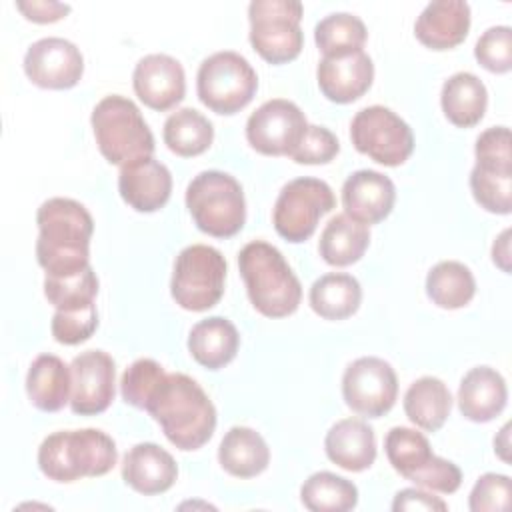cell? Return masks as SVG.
Masks as SVG:
<instances>
[{
    "instance_id": "1",
    "label": "cell",
    "mask_w": 512,
    "mask_h": 512,
    "mask_svg": "<svg viewBox=\"0 0 512 512\" xmlns=\"http://www.w3.org/2000/svg\"><path fill=\"white\" fill-rule=\"evenodd\" d=\"M36 260L46 276H72L90 266L94 220L72 198H48L36 212Z\"/></svg>"
},
{
    "instance_id": "2",
    "label": "cell",
    "mask_w": 512,
    "mask_h": 512,
    "mask_svg": "<svg viewBox=\"0 0 512 512\" xmlns=\"http://www.w3.org/2000/svg\"><path fill=\"white\" fill-rule=\"evenodd\" d=\"M178 450L202 448L216 430V408L202 386L180 372L164 374L144 408Z\"/></svg>"
},
{
    "instance_id": "3",
    "label": "cell",
    "mask_w": 512,
    "mask_h": 512,
    "mask_svg": "<svg viewBox=\"0 0 512 512\" xmlns=\"http://www.w3.org/2000/svg\"><path fill=\"white\" fill-rule=\"evenodd\" d=\"M238 268L252 306L266 318H284L298 310L302 286L282 252L264 242H248L238 254Z\"/></svg>"
},
{
    "instance_id": "4",
    "label": "cell",
    "mask_w": 512,
    "mask_h": 512,
    "mask_svg": "<svg viewBox=\"0 0 512 512\" xmlns=\"http://www.w3.org/2000/svg\"><path fill=\"white\" fill-rule=\"evenodd\" d=\"M118 460L116 442L102 430H60L38 448V468L54 482H76L108 474Z\"/></svg>"
},
{
    "instance_id": "5",
    "label": "cell",
    "mask_w": 512,
    "mask_h": 512,
    "mask_svg": "<svg viewBox=\"0 0 512 512\" xmlns=\"http://www.w3.org/2000/svg\"><path fill=\"white\" fill-rule=\"evenodd\" d=\"M90 124L100 154L116 166L154 154V136L140 108L126 96H104L92 110Z\"/></svg>"
},
{
    "instance_id": "6",
    "label": "cell",
    "mask_w": 512,
    "mask_h": 512,
    "mask_svg": "<svg viewBox=\"0 0 512 512\" xmlns=\"http://www.w3.org/2000/svg\"><path fill=\"white\" fill-rule=\"evenodd\" d=\"M186 208L208 236L230 238L246 222V200L240 182L228 172L204 170L186 188Z\"/></svg>"
},
{
    "instance_id": "7",
    "label": "cell",
    "mask_w": 512,
    "mask_h": 512,
    "mask_svg": "<svg viewBox=\"0 0 512 512\" xmlns=\"http://www.w3.org/2000/svg\"><path fill=\"white\" fill-rule=\"evenodd\" d=\"M384 450L392 468L416 486L454 494L462 484V470L454 462L436 456L428 438L414 428L394 426L384 438Z\"/></svg>"
},
{
    "instance_id": "8",
    "label": "cell",
    "mask_w": 512,
    "mask_h": 512,
    "mask_svg": "<svg viewBox=\"0 0 512 512\" xmlns=\"http://www.w3.org/2000/svg\"><path fill=\"white\" fill-rule=\"evenodd\" d=\"M258 90L252 64L234 50H222L202 60L196 74L200 102L216 114H236L246 108Z\"/></svg>"
},
{
    "instance_id": "9",
    "label": "cell",
    "mask_w": 512,
    "mask_h": 512,
    "mask_svg": "<svg viewBox=\"0 0 512 512\" xmlns=\"http://www.w3.org/2000/svg\"><path fill=\"white\" fill-rule=\"evenodd\" d=\"M304 6L298 0H254L248 6L250 44L270 64L298 58L304 46L300 28Z\"/></svg>"
},
{
    "instance_id": "10",
    "label": "cell",
    "mask_w": 512,
    "mask_h": 512,
    "mask_svg": "<svg viewBox=\"0 0 512 512\" xmlns=\"http://www.w3.org/2000/svg\"><path fill=\"white\" fill-rule=\"evenodd\" d=\"M224 282L226 260L222 252L208 244H192L180 250L174 260L170 294L180 308L204 312L220 302Z\"/></svg>"
},
{
    "instance_id": "11",
    "label": "cell",
    "mask_w": 512,
    "mask_h": 512,
    "mask_svg": "<svg viewBox=\"0 0 512 512\" xmlns=\"http://www.w3.org/2000/svg\"><path fill=\"white\" fill-rule=\"evenodd\" d=\"M336 206L332 188L320 178H294L282 186L274 210L272 222L276 232L292 242L308 240L318 226V220Z\"/></svg>"
},
{
    "instance_id": "12",
    "label": "cell",
    "mask_w": 512,
    "mask_h": 512,
    "mask_svg": "<svg viewBox=\"0 0 512 512\" xmlns=\"http://www.w3.org/2000/svg\"><path fill=\"white\" fill-rule=\"evenodd\" d=\"M350 140L360 154L384 166L404 164L414 150L412 128L380 104L356 112L350 124Z\"/></svg>"
},
{
    "instance_id": "13",
    "label": "cell",
    "mask_w": 512,
    "mask_h": 512,
    "mask_svg": "<svg viewBox=\"0 0 512 512\" xmlns=\"http://www.w3.org/2000/svg\"><path fill=\"white\" fill-rule=\"evenodd\" d=\"M346 406L366 418L388 414L398 396V378L390 362L378 356H362L350 362L342 376Z\"/></svg>"
},
{
    "instance_id": "14",
    "label": "cell",
    "mask_w": 512,
    "mask_h": 512,
    "mask_svg": "<svg viewBox=\"0 0 512 512\" xmlns=\"http://www.w3.org/2000/svg\"><path fill=\"white\" fill-rule=\"evenodd\" d=\"M308 128L304 112L290 100L272 98L246 122L248 144L264 156H290Z\"/></svg>"
},
{
    "instance_id": "15",
    "label": "cell",
    "mask_w": 512,
    "mask_h": 512,
    "mask_svg": "<svg viewBox=\"0 0 512 512\" xmlns=\"http://www.w3.org/2000/svg\"><path fill=\"white\" fill-rule=\"evenodd\" d=\"M70 408L80 416L102 414L114 400L116 364L104 350H86L70 362Z\"/></svg>"
},
{
    "instance_id": "16",
    "label": "cell",
    "mask_w": 512,
    "mask_h": 512,
    "mask_svg": "<svg viewBox=\"0 0 512 512\" xmlns=\"http://www.w3.org/2000/svg\"><path fill=\"white\" fill-rule=\"evenodd\" d=\"M28 80L48 90L74 88L84 74V58L76 44L66 38L48 36L28 46L24 54Z\"/></svg>"
},
{
    "instance_id": "17",
    "label": "cell",
    "mask_w": 512,
    "mask_h": 512,
    "mask_svg": "<svg viewBox=\"0 0 512 512\" xmlns=\"http://www.w3.org/2000/svg\"><path fill=\"white\" fill-rule=\"evenodd\" d=\"M132 86L144 106L166 112L182 102L186 74L182 64L168 54H148L138 60L132 72Z\"/></svg>"
},
{
    "instance_id": "18",
    "label": "cell",
    "mask_w": 512,
    "mask_h": 512,
    "mask_svg": "<svg viewBox=\"0 0 512 512\" xmlns=\"http://www.w3.org/2000/svg\"><path fill=\"white\" fill-rule=\"evenodd\" d=\"M396 202L394 182L376 170H356L342 184L344 214L360 224H378Z\"/></svg>"
},
{
    "instance_id": "19",
    "label": "cell",
    "mask_w": 512,
    "mask_h": 512,
    "mask_svg": "<svg viewBox=\"0 0 512 512\" xmlns=\"http://www.w3.org/2000/svg\"><path fill=\"white\" fill-rule=\"evenodd\" d=\"M316 80L320 92L330 102L350 104L370 90L374 64L364 50L322 58L316 68Z\"/></svg>"
},
{
    "instance_id": "20",
    "label": "cell",
    "mask_w": 512,
    "mask_h": 512,
    "mask_svg": "<svg viewBox=\"0 0 512 512\" xmlns=\"http://www.w3.org/2000/svg\"><path fill=\"white\" fill-rule=\"evenodd\" d=\"M118 192L136 212H156L170 200L172 174L152 156L138 158L120 168Z\"/></svg>"
},
{
    "instance_id": "21",
    "label": "cell",
    "mask_w": 512,
    "mask_h": 512,
    "mask_svg": "<svg viewBox=\"0 0 512 512\" xmlns=\"http://www.w3.org/2000/svg\"><path fill=\"white\" fill-rule=\"evenodd\" d=\"M176 478V460L154 442H140L132 446L122 460V480L138 494H162L174 486Z\"/></svg>"
},
{
    "instance_id": "22",
    "label": "cell",
    "mask_w": 512,
    "mask_h": 512,
    "mask_svg": "<svg viewBox=\"0 0 512 512\" xmlns=\"http://www.w3.org/2000/svg\"><path fill=\"white\" fill-rule=\"evenodd\" d=\"M470 6L464 0L426 4L414 24L418 42L430 50H450L462 44L470 30Z\"/></svg>"
},
{
    "instance_id": "23",
    "label": "cell",
    "mask_w": 512,
    "mask_h": 512,
    "mask_svg": "<svg viewBox=\"0 0 512 512\" xmlns=\"http://www.w3.org/2000/svg\"><path fill=\"white\" fill-rule=\"evenodd\" d=\"M508 400L506 380L490 366H476L464 374L458 386V408L470 422H490Z\"/></svg>"
},
{
    "instance_id": "24",
    "label": "cell",
    "mask_w": 512,
    "mask_h": 512,
    "mask_svg": "<svg viewBox=\"0 0 512 512\" xmlns=\"http://www.w3.org/2000/svg\"><path fill=\"white\" fill-rule=\"evenodd\" d=\"M330 462L348 472H362L376 460V436L360 418H342L330 426L324 438Z\"/></svg>"
},
{
    "instance_id": "25",
    "label": "cell",
    "mask_w": 512,
    "mask_h": 512,
    "mask_svg": "<svg viewBox=\"0 0 512 512\" xmlns=\"http://www.w3.org/2000/svg\"><path fill=\"white\" fill-rule=\"evenodd\" d=\"M240 334L224 316H210L192 326L188 334L190 356L208 370H220L236 358Z\"/></svg>"
},
{
    "instance_id": "26",
    "label": "cell",
    "mask_w": 512,
    "mask_h": 512,
    "mask_svg": "<svg viewBox=\"0 0 512 512\" xmlns=\"http://www.w3.org/2000/svg\"><path fill=\"white\" fill-rule=\"evenodd\" d=\"M70 390V366L54 354H40L34 358L26 374V394L34 408L42 412H58L70 402Z\"/></svg>"
},
{
    "instance_id": "27",
    "label": "cell",
    "mask_w": 512,
    "mask_h": 512,
    "mask_svg": "<svg viewBox=\"0 0 512 512\" xmlns=\"http://www.w3.org/2000/svg\"><path fill=\"white\" fill-rule=\"evenodd\" d=\"M220 466L236 478H254L270 464L266 440L248 426H232L218 446Z\"/></svg>"
},
{
    "instance_id": "28",
    "label": "cell",
    "mask_w": 512,
    "mask_h": 512,
    "mask_svg": "<svg viewBox=\"0 0 512 512\" xmlns=\"http://www.w3.org/2000/svg\"><path fill=\"white\" fill-rule=\"evenodd\" d=\"M440 106L448 122L458 128H472L484 118L488 90L476 74L456 72L442 84Z\"/></svg>"
},
{
    "instance_id": "29",
    "label": "cell",
    "mask_w": 512,
    "mask_h": 512,
    "mask_svg": "<svg viewBox=\"0 0 512 512\" xmlns=\"http://www.w3.org/2000/svg\"><path fill=\"white\" fill-rule=\"evenodd\" d=\"M402 404L412 424L426 432H436L450 416L452 394L440 378L422 376L408 386Z\"/></svg>"
},
{
    "instance_id": "30",
    "label": "cell",
    "mask_w": 512,
    "mask_h": 512,
    "mask_svg": "<svg viewBox=\"0 0 512 512\" xmlns=\"http://www.w3.org/2000/svg\"><path fill=\"white\" fill-rule=\"evenodd\" d=\"M310 308L324 320H344L356 314L362 302L360 282L352 274L328 272L310 286Z\"/></svg>"
},
{
    "instance_id": "31",
    "label": "cell",
    "mask_w": 512,
    "mask_h": 512,
    "mask_svg": "<svg viewBox=\"0 0 512 512\" xmlns=\"http://www.w3.org/2000/svg\"><path fill=\"white\" fill-rule=\"evenodd\" d=\"M370 244L368 226L352 220L346 214H336L324 226L318 252L322 260L330 266H350L358 262Z\"/></svg>"
},
{
    "instance_id": "32",
    "label": "cell",
    "mask_w": 512,
    "mask_h": 512,
    "mask_svg": "<svg viewBox=\"0 0 512 512\" xmlns=\"http://www.w3.org/2000/svg\"><path fill=\"white\" fill-rule=\"evenodd\" d=\"M426 294L438 308H464L476 294L474 274L458 260H442L426 276Z\"/></svg>"
},
{
    "instance_id": "33",
    "label": "cell",
    "mask_w": 512,
    "mask_h": 512,
    "mask_svg": "<svg viewBox=\"0 0 512 512\" xmlns=\"http://www.w3.org/2000/svg\"><path fill=\"white\" fill-rule=\"evenodd\" d=\"M162 138L170 152L182 158H192L210 148L214 128L212 122L198 110L180 108L166 118Z\"/></svg>"
},
{
    "instance_id": "34",
    "label": "cell",
    "mask_w": 512,
    "mask_h": 512,
    "mask_svg": "<svg viewBox=\"0 0 512 512\" xmlns=\"http://www.w3.org/2000/svg\"><path fill=\"white\" fill-rule=\"evenodd\" d=\"M300 500L312 512H348L358 504V488L344 476L322 470L304 480Z\"/></svg>"
},
{
    "instance_id": "35",
    "label": "cell",
    "mask_w": 512,
    "mask_h": 512,
    "mask_svg": "<svg viewBox=\"0 0 512 512\" xmlns=\"http://www.w3.org/2000/svg\"><path fill=\"white\" fill-rule=\"evenodd\" d=\"M368 38L364 22L348 12H334L322 18L314 28V42L324 58L360 52Z\"/></svg>"
},
{
    "instance_id": "36",
    "label": "cell",
    "mask_w": 512,
    "mask_h": 512,
    "mask_svg": "<svg viewBox=\"0 0 512 512\" xmlns=\"http://www.w3.org/2000/svg\"><path fill=\"white\" fill-rule=\"evenodd\" d=\"M470 190L474 200L492 214H510L512 210V166L474 164L470 172Z\"/></svg>"
},
{
    "instance_id": "37",
    "label": "cell",
    "mask_w": 512,
    "mask_h": 512,
    "mask_svg": "<svg viewBox=\"0 0 512 512\" xmlns=\"http://www.w3.org/2000/svg\"><path fill=\"white\" fill-rule=\"evenodd\" d=\"M98 278L92 266L72 276H46L44 296L56 310H80L94 304Z\"/></svg>"
},
{
    "instance_id": "38",
    "label": "cell",
    "mask_w": 512,
    "mask_h": 512,
    "mask_svg": "<svg viewBox=\"0 0 512 512\" xmlns=\"http://www.w3.org/2000/svg\"><path fill=\"white\" fill-rule=\"evenodd\" d=\"M164 368L152 358H138L132 362L120 380L122 400L138 410H144L158 382L164 378Z\"/></svg>"
},
{
    "instance_id": "39",
    "label": "cell",
    "mask_w": 512,
    "mask_h": 512,
    "mask_svg": "<svg viewBox=\"0 0 512 512\" xmlns=\"http://www.w3.org/2000/svg\"><path fill=\"white\" fill-rule=\"evenodd\" d=\"M98 328L96 304L80 310H56L50 322V332L56 342L64 346H76L86 342Z\"/></svg>"
},
{
    "instance_id": "40",
    "label": "cell",
    "mask_w": 512,
    "mask_h": 512,
    "mask_svg": "<svg viewBox=\"0 0 512 512\" xmlns=\"http://www.w3.org/2000/svg\"><path fill=\"white\" fill-rule=\"evenodd\" d=\"M474 56L482 68L494 74H506L512 68V30L510 26H492L478 38Z\"/></svg>"
},
{
    "instance_id": "41",
    "label": "cell",
    "mask_w": 512,
    "mask_h": 512,
    "mask_svg": "<svg viewBox=\"0 0 512 512\" xmlns=\"http://www.w3.org/2000/svg\"><path fill=\"white\" fill-rule=\"evenodd\" d=\"M510 494H512V482L506 474L486 472L476 480L468 498V506L472 512L508 510Z\"/></svg>"
},
{
    "instance_id": "42",
    "label": "cell",
    "mask_w": 512,
    "mask_h": 512,
    "mask_svg": "<svg viewBox=\"0 0 512 512\" xmlns=\"http://www.w3.org/2000/svg\"><path fill=\"white\" fill-rule=\"evenodd\" d=\"M340 152L338 138L324 126L308 124L300 144L294 148L290 158L296 164H328Z\"/></svg>"
},
{
    "instance_id": "43",
    "label": "cell",
    "mask_w": 512,
    "mask_h": 512,
    "mask_svg": "<svg viewBox=\"0 0 512 512\" xmlns=\"http://www.w3.org/2000/svg\"><path fill=\"white\" fill-rule=\"evenodd\" d=\"M476 164H494V166H512L510 150V130L506 126H492L484 130L474 144Z\"/></svg>"
},
{
    "instance_id": "44",
    "label": "cell",
    "mask_w": 512,
    "mask_h": 512,
    "mask_svg": "<svg viewBox=\"0 0 512 512\" xmlns=\"http://www.w3.org/2000/svg\"><path fill=\"white\" fill-rule=\"evenodd\" d=\"M16 8L24 14L26 20H32L36 24H50L60 18H64L70 12V4L54 2V0H28V2H16Z\"/></svg>"
},
{
    "instance_id": "45",
    "label": "cell",
    "mask_w": 512,
    "mask_h": 512,
    "mask_svg": "<svg viewBox=\"0 0 512 512\" xmlns=\"http://www.w3.org/2000/svg\"><path fill=\"white\" fill-rule=\"evenodd\" d=\"M448 504L438 498L432 496L430 492L418 490V488H404L400 492H396L394 502H392V510L394 512H404V510H446Z\"/></svg>"
},
{
    "instance_id": "46",
    "label": "cell",
    "mask_w": 512,
    "mask_h": 512,
    "mask_svg": "<svg viewBox=\"0 0 512 512\" xmlns=\"http://www.w3.org/2000/svg\"><path fill=\"white\" fill-rule=\"evenodd\" d=\"M510 230H504L492 244V260L502 272H510Z\"/></svg>"
},
{
    "instance_id": "47",
    "label": "cell",
    "mask_w": 512,
    "mask_h": 512,
    "mask_svg": "<svg viewBox=\"0 0 512 512\" xmlns=\"http://www.w3.org/2000/svg\"><path fill=\"white\" fill-rule=\"evenodd\" d=\"M508 430H510V426L506 424V426L500 430L498 438H494V450L500 454V458H502L504 462H508V454H506V450H508Z\"/></svg>"
}]
</instances>
